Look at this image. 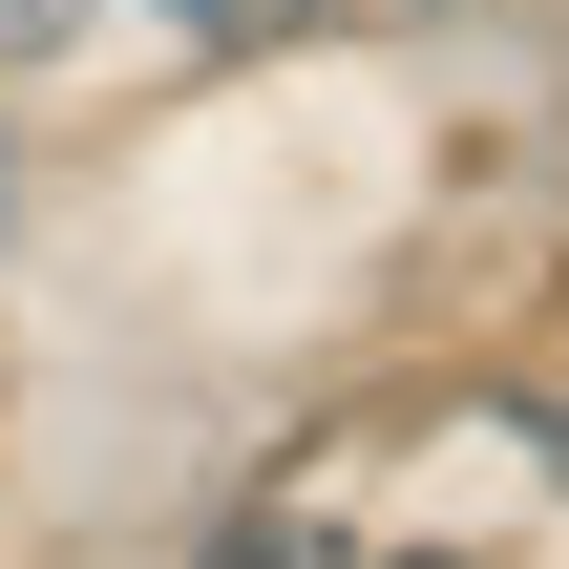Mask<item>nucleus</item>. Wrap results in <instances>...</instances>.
<instances>
[{"instance_id":"1","label":"nucleus","mask_w":569,"mask_h":569,"mask_svg":"<svg viewBox=\"0 0 569 569\" xmlns=\"http://www.w3.org/2000/svg\"><path fill=\"white\" fill-rule=\"evenodd\" d=\"M0 42H63V0H0Z\"/></svg>"},{"instance_id":"2","label":"nucleus","mask_w":569,"mask_h":569,"mask_svg":"<svg viewBox=\"0 0 569 569\" xmlns=\"http://www.w3.org/2000/svg\"><path fill=\"white\" fill-rule=\"evenodd\" d=\"M190 21H296V0H190Z\"/></svg>"}]
</instances>
